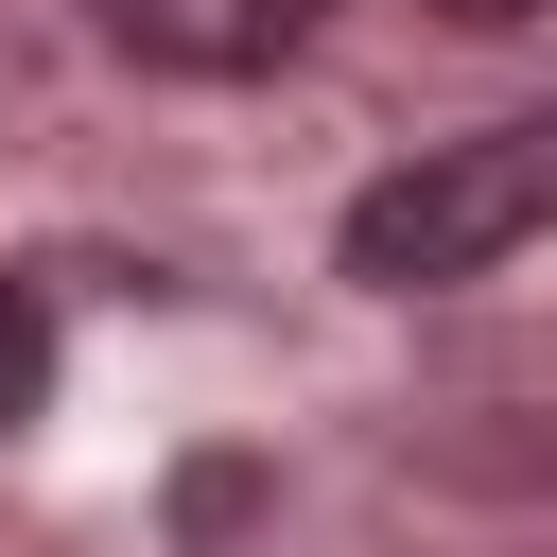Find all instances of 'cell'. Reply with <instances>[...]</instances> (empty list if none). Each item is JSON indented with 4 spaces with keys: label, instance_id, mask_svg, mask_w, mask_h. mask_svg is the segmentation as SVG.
<instances>
[{
    "label": "cell",
    "instance_id": "3957f363",
    "mask_svg": "<svg viewBox=\"0 0 557 557\" xmlns=\"http://www.w3.org/2000/svg\"><path fill=\"white\" fill-rule=\"evenodd\" d=\"M35 400H52V296H35V278H0V435H17Z\"/></svg>",
    "mask_w": 557,
    "mask_h": 557
},
{
    "label": "cell",
    "instance_id": "277c9868",
    "mask_svg": "<svg viewBox=\"0 0 557 557\" xmlns=\"http://www.w3.org/2000/svg\"><path fill=\"white\" fill-rule=\"evenodd\" d=\"M435 17H470V35H522V17H540V0H435Z\"/></svg>",
    "mask_w": 557,
    "mask_h": 557
},
{
    "label": "cell",
    "instance_id": "6da1fadb",
    "mask_svg": "<svg viewBox=\"0 0 557 557\" xmlns=\"http://www.w3.org/2000/svg\"><path fill=\"white\" fill-rule=\"evenodd\" d=\"M557 209V122H487V139H435L400 174L348 191V278L366 296H453V278H505Z\"/></svg>",
    "mask_w": 557,
    "mask_h": 557
},
{
    "label": "cell",
    "instance_id": "7a4b0ae2",
    "mask_svg": "<svg viewBox=\"0 0 557 557\" xmlns=\"http://www.w3.org/2000/svg\"><path fill=\"white\" fill-rule=\"evenodd\" d=\"M139 70H191V87H244V70H278V52H313V17L331 0H87Z\"/></svg>",
    "mask_w": 557,
    "mask_h": 557
}]
</instances>
